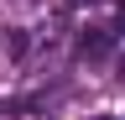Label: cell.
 I'll return each instance as SVG.
<instances>
[{
  "label": "cell",
  "instance_id": "obj_1",
  "mask_svg": "<svg viewBox=\"0 0 125 120\" xmlns=\"http://www.w3.org/2000/svg\"><path fill=\"white\" fill-rule=\"evenodd\" d=\"M115 37H120V26H83L78 32V57H109V47H115Z\"/></svg>",
  "mask_w": 125,
  "mask_h": 120
},
{
  "label": "cell",
  "instance_id": "obj_2",
  "mask_svg": "<svg viewBox=\"0 0 125 120\" xmlns=\"http://www.w3.org/2000/svg\"><path fill=\"white\" fill-rule=\"evenodd\" d=\"M115 5H120V26H125V0H115Z\"/></svg>",
  "mask_w": 125,
  "mask_h": 120
},
{
  "label": "cell",
  "instance_id": "obj_3",
  "mask_svg": "<svg viewBox=\"0 0 125 120\" xmlns=\"http://www.w3.org/2000/svg\"><path fill=\"white\" fill-rule=\"evenodd\" d=\"M120 78H125V57H120Z\"/></svg>",
  "mask_w": 125,
  "mask_h": 120
},
{
  "label": "cell",
  "instance_id": "obj_4",
  "mask_svg": "<svg viewBox=\"0 0 125 120\" xmlns=\"http://www.w3.org/2000/svg\"><path fill=\"white\" fill-rule=\"evenodd\" d=\"M99 120H109V115H99Z\"/></svg>",
  "mask_w": 125,
  "mask_h": 120
}]
</instances>
